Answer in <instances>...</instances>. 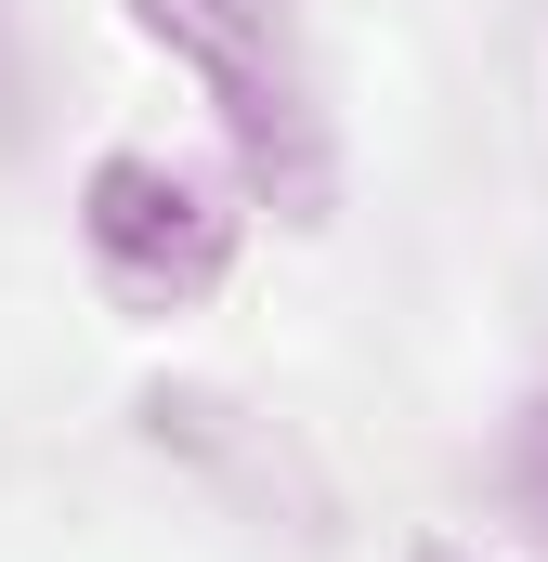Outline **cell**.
Returning <instances> with one entry per match:
<instances>
[{
	"instance_id": "obj_3",
	"label": "cell",
	"mask_w": 548,
	"mask_h": 562,
	"mask_svg": "<svg viewBox=\"0 0 548 562\" xmlns=\"http://www.w3.org/2000/svg\"><path fill=\"white\" fill-rule=\"evenodd\" d=\"M510 484H523V510L548 524V393L523 406V431H510Z\"/></svg>"
},
{
	"instance_id": "obj_5",
	"label": "cell",
	"mask_w": 548,
	"mask_h": 562,
	"mask_svg": "<svg viewBox=\"0 0 548 562\" xmlns=\"http://www.w3.org/2000/svg\"><path fill=\"white\" fill-rule=\"evenodd\" d=\"M13 92H26V79H13V13H0V132H13Z\"/></svg>"
},
{
	"instance_id": "obj_2",
	"label": "cell",
	"mask_w": 548,
	"mask_h": 562,
	"mask_svg": "<svg viewBox=\"0 0 548 562\" xmlns=\"http://www.w3.org/2000/svg\"><path fill=\"white\" fill-rule=\"evenodd\" d=\"M79 249L118 314H196L236 276V196L157 144H105L79 170Z\"/></svg>"
},
{
	"instance_id": "obj_6",
	"label": "cell",
	"mask_w": 548,
	"mask_h": 562,
	"mask_svg": "<svg viewBox=\"0 0 548 562\" xmlns=\"http://www.w3.org/2000/svg\"><path fill=\"white\" fill-rule=\"evenodd\" d=\"M249 13H287V0H249Z\"/></svg>"
},
{
	"instance_id": "obj_4",
	"label": "cell",
	"mask_w": 548,
	"mask_h": 562,
	"mask_svg": "<svg viewBox=\"0 0 548 562\" xmlns=\"http://www.w3.org/2000/svg\"><path fill=\"white\" fill-rule=\"evenodd\" d=\"M406 562H496V550H470V537H418Z\"/></svg>"
},
{
	"instance_id": "obj_1",
	"label": "cell",
	"mask_w": 548,
	"mask_h": 562,
	"mask_svg": "<svg viewBox=\"0 0 548 562\" xmlns=\"http://www.w3.org/2000/svg\"><path fill=\"white\" fill-rule=\"evenodd\" d=\"M132 26L209 92V119H222L236 170H249V196L287 210V223H327L340 157H327V105H313V79H300L287 13H249V0H132Z\"/></svg>"
}]
</instances>
